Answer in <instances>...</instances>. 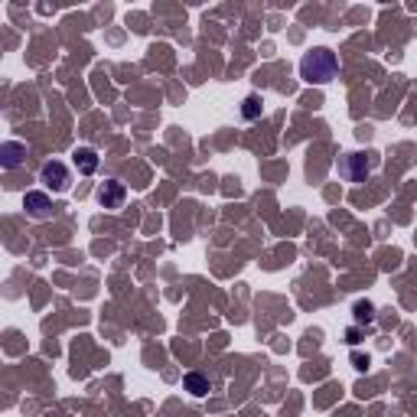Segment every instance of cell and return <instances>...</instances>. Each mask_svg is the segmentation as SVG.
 <instances>
[{"mask_svg": "<svg viewBox=\"0 0 417 417\" xmlns=\"http://www.w3.org/2000/svg\"><path fill=\"white\" fill-rule=\"evenodd\" d=\"M23 154H26V147H23V144H17V140H7V144L0 147V157H4V167H7V170L20 167Z\"/></svg>", "mask_w": 417, "mask_h": 417, "instance_id": "52a82bcc", "label": "cell"}, {"mask_svg": "<svg viewBox=\"0 0 417 417\" xmlns=\"http://www.w3.org/2000/svg\"><path fill=\"white\" fill-rule=\"evenodd\" d=\"M241 118H245V121H258V118H261V98H258V95H248L245 102H241Z\"/></svg>", "mask_w": 417, "mask_h": 417, "instance_id": "9c48e42d", "label": "cell"}, {"mask_svg": "<svg viewBox=\"0 0 417 417\" xmlns=\"http://www.w3.org/2000/svg\"><path fill=\"white\" fill-rule=\"evenodd\" d=\"M23 209H26V215L36 219V222L52 219V203H49L46 193H26V196H23Z\"/></svg>", "mask_w": 417, "mask_h": 417, "instance_id": "277c9868", "label": "cell"}, {"mask_svg": "<svg viewBox=\"0 0 417 417\" xmlns=\"http://www.w3.org/2000/svg\"><path fill=\"white\" fill-rule=\"evenodd\" d=\"M336 72H339V59H336V52L323 49V46L307 52V56L300 59V75H303V82H310V85H326V82L336 78Z\"/></svg>", "mask_w": 417, "mask_h": 417, "instance_id": "6da1fadb", "label": "cell"}, {"mask_svg": "<svg viewBox=\"0 0 417 417\" xmlns=\"http://www.w3.org/2000/svg\"><path fill=\"white\" fill-rule=\"evenodd\" d=\"M372 167H375V160H368L365 154H349V157H346V167H342V170H346V176H349L352 183H362V179L372 173Z\"/></svg>", "mask_w": 417, "mask_h": 417, "instance_id": "5b68a950", "label": "cell"}, {"mask_svg": "<svg viewBox=\"0 0 417 417\" xmlns=\"http://www.w3.org/2000/svg\"><path fill=\"white\" fill-rule=\"evenodd\" d=\"M124 199H128V186H124L121 179H108V183L98 189V203H102L104 209H121Z\"/></svg>", "mask_w": 417, "mask_h": 417, "instance_id": "3957f363", "label": "cell"}, {"mask_svg": "<svg viewBox=\"0 0 417 417\" xmlns=\"http://www.w3.org/2000/svg\"><path fill=\"white\" fill-rule=\"evenodd\" d=\"M72 160H75V167H78L82 176H92V173L98 170V154H95L92 147H78L75 154H72Z\"/></svg>", "mask_w": 417, "mask_h": 417, "instance_id": "8992f818", "label": "cell"}, {"mask_svg": "<svg viewBox=\"0 0 417 417\" xmlns=\"http://www.w3.org/2000/svg\"><path fill=\"white\" fill-rule=\"evenodd\" d=\"M375 320V307L368 300H358L356 303V323H372Z\"/></svg>", "mask_w": 417, "mask_h": 417, "instance_id": "30bf717a", "label": "cell"}, {"mask_svg": "<svg viewBox=\"0 0 417 417\" xmlns=\"http://www.w3.org/2000/svg\"><path fill=\"white\" fill-rule=\"evenodd\" d=\"M183 382H186V392H193L196 398H203V394L209 392V378H205V375H199V372H189Z\"/></svg>", "mask_w": 417, "mask_h": 417, "instance_id": "ba28073f", "label": "cell"}, {"mask_svg": "<svg viewBox=\"0 0 417 417\" xmlns=\"http://www.w3.org/2000/svg\"><path fill=\"white\" fill-rule=\"evenodd\" d=\"M40 183H43L46 189H52V193H66L68 183H72V176H68L66 163L49 160V163L43 167V173H40Z\"/></svg>", "mask_w": 417, "mask_h": 417, "instance_id": "7a4b0ae2", "label": "cell"}]
</instances>
